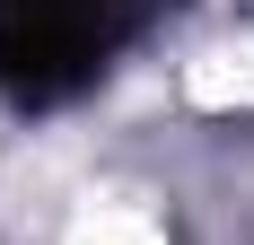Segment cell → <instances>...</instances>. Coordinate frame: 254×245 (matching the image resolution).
Here are the masks:
<instances>
[{"instance_id":"6da1fadb","label":"cell","mask_w":254,"mask_h":245,"mask_svg":"<svg viewBox=\"0 0 254 245\" xmlns=\"http://www.w3.org/2000/svg\"><path fill=\"white\" fill-rule=\"evenodd\" d=\"M79 245H158V228L140 210H97V219L79 228Z\"/></svg>"}]
</instances>
